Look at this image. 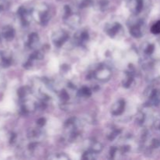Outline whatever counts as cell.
<instances>
[{
	"mask_svg": "<svg viewBox=\"0 0 160 160\" xmlns=\"http://www.w3.org/2000/svg\"><path fill=\"white\" fill-rule=\"evenodd\" d=\"M125 106H126V103L123 99H120L118 101L116 102L113 104V106H112V109H111V113L113 116H120L124 112L125 109Z\"/></svg>",
	"mask_w": 160,
	"mask_h": 160,
	"instance_id": "4",
	"label": "cell"
},
{
	"mask_svg": "<svg viewBox=\"0 0 160 160\" xmlns=\"http://www.w3.org/2000/svg\"><path fill=\"white\" fill-rule=\"evenodd\" d=\"M154 50H155L154 45H153L152 44H148V45L146 46V48H145V54L150 56V55H152L153 52H154Z\"/></svg>",
	"mask_w": 160,
	"mask_h": 160,
	"instance_id": "20",
	"label": "cell"
},
{
	"mask_svg": "<svg viewBox=\"0 0 160 160\" xmlns=\"http://www.w3.org/2000/svg\"><path fill=\"white\" fill-rule=\"evenodd\" d=\"M127 1H128H128H130V0H127Z\"/></svg>",
	"mask_w": 160,
	"mask_h": 160,
	"instance_id": "26",
	"label": "cell"
},
{
	"mask_svg": "<svg viewBox=\"0 0 160 160\" xmlns=\"http://www.w3.org/2000/svg\"><path fill=\"white\" fill-rule=\"evenodd\" d=\"M15 35V31H14L13 28L11 27L7 26L6 28H3L2 30V36L8 41L12 40Z\"/></svg>",
	"mask_w": 160,
	"mask_h": 160,
	"instance_id": "14",
	"label": "cell"
},
{
	"mask_svg": "<svg viewBox=\"0 0 160 160\" xmlns=\"http://www.w3.org/2000/svg\"><path fill=\"white\" fill-rule=\"evenodd\" d=\"M75 39H76V42H78L79 45L84 43V42H87L88 40V34L86 31L82 30V31H79L76 34L75 36Z\"/></svg>",
	"mask_w": 160,
	"mask_h": 160,
	"instance_id": "12",
	"label": "cell"
},
{
	"mask_svg": "<svg viewBox=\"0 0 160 160\" xmlns=\"http://www.w3.org/2000/svg\"><path fill=\"white\" fill-rule=\"evenodd\" d=\"M45 119L41 118V119H39V120L37 121V124L38 125L39 127H42L44 124H45Z\"/></svg>",
	"mask_w": 160,
	"mask_h": 160,
	"instance_id": "24",
	"label": "cell"
},
{
	"mask_svg": "<svg viewBox=\"0 0 160 160\" xmlns=\"http://www.w3.org/2000/svg\"><path fill=\"white\" fill-rule=\"evenodd\" d=\"M42 134L39 130L37 129H32L29 131L28 133V137L31 139H38L39 138L42 137Z\"/></svg>",
	"mask_w": 160,
	"mask_h": 160,
	"instance_id": "16",
	"label": "cell"
},
{
	"mask_svg": "<svg viewBox=\"0 0 160 160\" xmlns=\"http://www.w3.org/2000/svg\"><path fill=\"white\" fill-rule=\"evenodd\" d=\"M59 98L62 101L67 102L69 99V94L68 92H66V91H61L60 94H59Z\"/></svg>",
	"mask_w": 160,
	"mask_h": 160,
	"instance_id": "21",
	"label": "cell"
},
{
	"mask_svg": "<svg viewBox=\"0 0 160 160\" xmlns=\"http://www.w3.org/2000/svg\"><path fill=\"white\" fill-rule=\"evenodd\" d=\"M151 31L154 34H160V20L157 21L156 23H154L152 25V27L151 28Z\"/></svg>",
	"mask_w": 160,
	"mask_h": 160,
	"instance_id": "19",
	"label": "cell"
},
{
	"mask_svg": "<svg viewBox=\"0 0 160 160\" xmlns=\"http://www.w3.org/2000/svg\"><path fill=\"white\" fill-rule=\"evenodd\" d=\"M92 95V91L87 87H83L79 92V95H81L83 97H89Z\"/></svg>",
	"mask_w": 160,
	"mask_h": 160,
	"instance_id": "17",
	"label": "cell"
},
{
	"mask_svg": "<svg viewBox=\"0 0 160 160\" xmlns=\"http://www.w3.org/2000/svg\"><path fill=\"white\" fill-rule=\"evenodd\" d=\"M92 3V0H83V1L81 2V5H80V6H81V7H82V8L88 7V6H90Z\"/></svg>",
	"mask_w": 160,
	"mask_h": 160,
	"instance_id": "22",
	"label": "cell"
},
{
	"mask_svg": "<svg viewBox=\"0 0 160 160\" xmlns=\"http://www.w3.org/2000/svg\"><path fill=\"white\" fill-rule=\"evenodd\" d=\"M50 159H68V158L67 157V156H65L64 155H62V154H56L55 155L54 157H50Z\"/></svg>",
	"mask_w": 160,
	"mask_h": 160,
	"instance_id": "23",
	"label": "cell"
},
{
	"mask_svg": "<svg viewBox=\"0 0 160 160\" xmlns=\"http://www.w3.org/2000/svg\"><path fill=\"white\" fill-rule=\"evenodd\" d=\"M39 44V37L36 33H32L30 34L28 40V45L30 48H35Z\"/></svg>",
	"mask_w": 160,
	"mask_h": 160,
	"instance_id": "13",
	"label": "cell"
},
{
	"mask_svg": "<svg viewBox=\"0 0 160 160\" xmlns=\"http://www.w3.org/2000/svg\"><path fill=\"white\" fill-rule=\"evenodd\" d=\"M133 74L131 72H125V76L123 80V85L125 88H129L133 82Z\"/></svg>",
	"mask_w": 160,
	"mask_h": 160,
	"instance_id": "15",
	"label": "cell"
},
{
	"mask_svg": "<svg viewBox=\"0 0 160 160\" xmlns=\"http://www.w3.org/2000/svg\"><path fill=\"white\" fill-rule=\"evenodd\" d=\"M67 23L70 28H77L80 24L81 19L78 14H70L67 17Z\"/></svg>",
	"mask_w": 160,
	"mask_h": 160,
	"instance_id": "10",
	"label": "cell"
},
{
	"mask_svg": "<svg viewBox=\"0 0 160 160\" xmlns=\"http://www.w3.org/2000/svg\"><path fill=\"white\" fill-rule=\"evenodd\" d=\"M122 26L119 23H110V24H108L107 26L106 27V29L105 31H106L108 34H109L110 37L114 38L119 34L120 31H121Z\"/></svg>",
	"mask_w": 160,
	"mask_h": 160,
	"instance_id": "5",
	"label": "cell"
},
{
	"mask_svg": "<svg viewBox=\"0 0 160 160\" xmlns=\"http://www.w3.org/2000/svg\"><path fill=\"white\" fill-rule=\"evenodd\" d=\"M142 21L138 20L136 23L131 25L130 28V33L131 35L134 38H140L142 36Z\"/></svg>",
	"mask_w": 160,
	"mask_h": 160,
	"instance_id": "7",
	"label": "cell"
},
{
	"mask_svg": "<svg viewBox=\"0 0 160 160\" xmlns=\"http://www.w3.org/2000/svg\"><path fill=\"white\" fill-rule=\"evenodd\" d=\"M19 16H20V20H21L22 23L24 25L28 24L30 21V18H31V15H30V12L27 10L25 8L21 7L18 11Z\"/></svg>",
	"mask_w": 160,
	"mask_h": 160,
	"instance_id": "11",
	"label": "cell"
},
{
	"mask_svg": "<svg viewBox=\"0 0 160 160\" xmlns=\"http://www.w3.org/2000/svg\"><path fill=\"white\" fill-rule=\"evenodd\" d=\"M92 77L100 81H106L112 76V71L106 66H100L92 73Z\"/></svg>",
	"mask_w": 160,
	"mask_h": 160,
	"instance_id": "2",
	"label": "cell"
},
{
	"mask_svg": "<svg viewBox=\"0 0 160 160\" xmlns=\"http://www.w3.org/2000/svg\"><path fill=\"white\" fill-rule=\"evenodd\" d=\"M129 2L132 6V12L135 14L140 13L143 9L144 0H130Z\"/></svg>",
	"mask_w": 160,
	"mask_h": 160,
	"instance_id": "8",
	"label": "cell"
},
{
	"mask_svg": "<svg viewBox=\"0 0 160 160\" xmlns=\"http://www.w3.org/2000/svg\"><path fill=\"white\" fill-rule=\"evenodd\" d=\"M86 144H87L88 150V151H92L95 153H99L102 150L103 146L99 142H97L95 140H88L86 141Z\"/></svg>",
	"mask_w": 160,
	"mask_h": 160,
	"instance_id": "6",
	"label": "cell"
},
{
	"mask_svg": "<svg viewBox=\"0 0 160 160\" xmlns=\"http://www.w3.org/2000/svg\"><path fill=\"white\" fill-rule=\"evenodd\" d=\"M33 17L39 23L42 25H46L50 19L48 7L45 4L38 5L33 11Z\"/></svg>",
	"mask_w": 160,
	"mask_h": 160,
	"instance_id": "1",
	"label": "cell"
},
{
	"mask_svg": "<svg viewBox=\"0 0 160 160\" xmlns=\"http://www.w3.org/2000/svg\"><path fill=\"white\" fill-rule=\"evenodd\" d=\"M36 108H37V104L32 100L25 99L22 102V109L24 112H33V111L35 110Z\"/></svg>",
	"mask_w": 160,
	"mask_h": 160,
	"instance_id": "9",
	"label": "cell"
},
{
	"mask_svg": "<svg viewBox=\"0 0 160 160\" xmlns=\"http://www.w3.org/2000/svg\"><path fill=\"white\" fill-rule=\"evenodd\" d=\"M69 38V34L63 30H59L54 32L52 37L53 44L56 47H61Z\"/></svg>",
	"mask_w": 160,
	"mask_h": 160,
	"instance_id": "3",
	"label": "cell"
},
{
	"mask_svg": "<svg viewBox=\"0 0 160 160\" xmlns=\"http://www.w3.org/2000/svg\"><path fill=\"white\" fill-rule=\"evenodd\" d=\"M97 155V153L95 152H93L92 151H88V150H87V152H85L84 154V156H83V159H96V157H95V156Z\"/></svg>",
	"mask_w": 160,
	"mask_h": 160,
	"instance_id": "18",
	"label": "cell"
},
{
	"mask_svg": "<svg viewBox=\"0 0 160 160\" xmlns=\"http://www.w3.org/2000/svg\"><path fill=\"white\" fill-rule=\"evenodd\" d=\"M156 127L158 130H160V120L158 121L157 123H156Z\"/></svg>",
	"mask_w": 160,
	"mask_h": 160,
	"instance_id": "25",
	"label": "cell"
}]
</instances>
